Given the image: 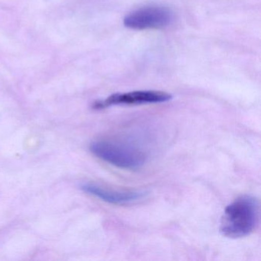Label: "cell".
I'll list each match as a JSON object with an SVG mask.
<instances>
[{
  "label": "cell",
  "instance_id": "2",
  "mask_svg": "<svg viewBox=\"0 0 261 261\" xmlns=\"http://www.w3.org/2000/svg\"><path fill=\"white\" fill-rule=\"evenodd\" d=\"M90 150L97 158L123 169H137L146 162V153L138 148L111 141H96Z\"/></svg>",
  "mask_w": 261,
  "mask_h": 261
},
{
  "label": "cell",
  "instance_id": "1",
  "mask_svg": "<svg viewBox=\"0 0 261 261\" xmlns=\"http://www.w3.org/2000/svg\"><path fill=\"white\" fill-rule=\"evenodd\" d=\"M259 221V201L251 195H242L226 207L220 229L224 236L238 239L253 233Z\"/></svg>",
  "mask_w": 261,
  "mask_h": 261
},
{
  "label": "cell",
  "instance_id": "4",
  "mask_svg": "<svg viewBox=\"0 0 261 261\" xmlns=\"http://www.w3.org/2000/svg\"><path fill=\"white\" fill-rule=\"evenodd\" d=\"M172 96L169 93L160 91H137L132 92L117 93L103 100L95 102L94 109L102 110L119 105H141L149 103H164L172 100Z\"/></svg>",
  "mask_w": 261,
  "mask_h": 261
},
{
  "label": "cell",
  "instance_id": "3",
  "mask_svg": "<svg viewBox=\"0 0 261 261\" xmlns=\"http://www.w3.org/2000/svg\"><path fill=\"white\" fill-rule=\"evenodd\" d=\"M173 13L169 9L151 6L129 13L123 19V24L132 30H153L167 27L173 22Z\"/></svg>",
  "mask_w": 261,
  "mask_h": 261
},
{
  "label": "cell",
  "instance_id": "5",
  "mask_svg": "<svg viewBox=\"0 0 261 261\" xmlns=\"http://www.w3.org/2000/svg\"><path fill=\"white\" fill-rule=\"evenodd\" d=\"M81 189L101 201L112 204L124 205L137 202L144 197V192L139 191H120L108 189L94 183H83Z\"/></svg>",
  "mask_w": 261,
  "mask_h": 261
}]
</instances>
